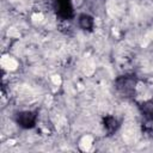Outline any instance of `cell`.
<instances>
[{
	"label": "cell",
	"instance_id": "cell-1",
	"mask_svg": "<svg viewBox=\"0 0 153 153\" xmlns=\"http://www.w3.org/2000/svg\"><path fill=\"white\" fill-rule=\"evenodd\" d=\"M1 65L6 69H14L17 67V61L12 57H4L1 60Z\"/></svg>",
	"mask_w": 153,
	"mask_h": 153
},
{
	"label": "cell",
	"instance_id": "cell-2",
	"mask_svg": "<svg viewBox=\"0 0 153 153\" xmlns=\"http://www.w3.org/2000/svg\"><path fill=\"white\" fill-rule=\"evenodd\" d=\"M91 141H92V139H91L90 136L84 137V140H82V142H81L82 148H84V149H88V148H90V146H91Z\"/></svg>",
	"mask_w": 153,
	"mask_h": 153
}]
</instances>
